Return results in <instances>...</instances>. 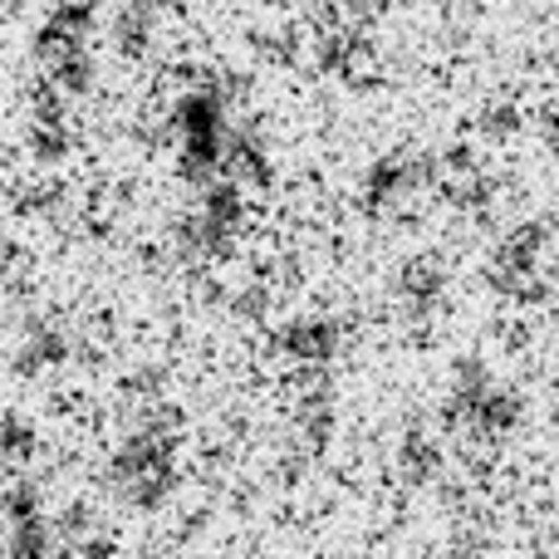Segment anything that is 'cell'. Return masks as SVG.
Listing matches in <instances>:
<instances>
[{"label":"cell","mask_w":559,"mask_h":559,"mask_svg":"<svg viewBox=\"0 0 559 559\" xmlns=\"http://www.w3.org/2000/svg\"><path fill=\"white\" fill-rule=\"evenodd\" d=\"M108 486L133 515H157L177 491V437L167 423H143L108 456Z\"/></svg>","instance_id":"obj_1"},{"label":"cell","mask_w":559,"mask_h":559,"mask_svg":"<svg viewBox=\"0 0 559 559\" xmlns=\"http://www.w3.org/2000/svg\"><path fill=\"white\" fill-rule=\"evenodd\" d=\"M452 427L472 447H501L521 427V397L486 373H462L452 393Z\"/></svg>","instance_id":"obj_2"},{"label":"cell","mask_w":559,"mask_h":559,"mask_svg":"<svg viewBox=\"0 0 559 559\" xmlns=\"http://www.w3.org/2000/svg\"><path fill=\"white\" fill-rule=\"evenodd\" d=\"M393 466H397V476H403L407 486H432L437 476H442V447H437L432 432H423V427H407L403 442H397Z\"/></svg>","instance_id":"obj_3"},{"label":"cell","mask_w":559,"mask_h":559,"mask_svg":"<svg viewBox=\"0 0 559 559\" xmlns=\"http://www.w3.org/2000/svg\"><path fill=\"white\" fill-rule=\"evenodd\" d=\"M35 447L39 437L25 417H0V456L5 462H25V456H35Z\"/></svg>","instance_id":"obj_4"}]
</instances>
